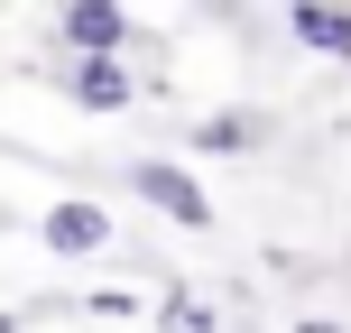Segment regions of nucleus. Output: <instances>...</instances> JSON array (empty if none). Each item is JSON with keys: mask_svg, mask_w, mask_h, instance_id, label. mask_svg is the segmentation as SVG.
<instances>
[{"mask_svg": "<svg viewBox=\"0 0 351 333\" xmlns=\"http://www.w3.org/2000/svg\"><path fill=\"white\" fill-rule=\"evenodd\" d=\"M130 194H148V204H158L167 222H185V231H213V222H222V213H213V194L194 185L185 167H167V158H139V167H130Z\"/></svg>", "mask_w": 351, "mask_h": 333, "instance_id": "1", "label": "nucleus"}, {"mask_svg": "<svg viewBox=\"0 0 351 333\" xmlns=\"http://www.w3.org/2000/svg\"><path fill=\"white\" fill-rule=\"evenodd\" d=\"M37 241H47L56 260H93V250H111V213L93 204V194H65V204L37 213Z\"/></svg>", "mask_w": 351, "mask_h": 333, "instance_id": "2", "label": "nucleus"}, {"mask_svg": "<svg viewBox=\"0 0 351 333\" xmlns=\"http://www.w3.org/2000/svg\"><path fill=\"white\" fill-rule=\"evenodd\" d=\"M65 93H74L84 111H130V102H139V74H130L121 56H74Z\"/></svg>", "mask_w": 351, "mask_h": 333, "instance_id": "3", "label": "nucleus"}, {"mask_svg": "<svg viewBox=\"0 0 351 333\" xmlns=\"http://www.w3.org/2000/svg\"><path fill=\"white\" fill-rule=\"evenodd\" d=\"M65 47L74 56H121L130 47V10L121 0H74L65 10Z\"/></svg>", "mask_w": 351, "mask_h": 333, "instance_id": "4", "label": "nucleus"}, {"mask_svg": "<svg viewBox=\"0 0 351 333\" xmlns=\"http://www.w3.org/2000/svg\"><path fill=\"white\" fill-rule=\"evenodd\" d=\"M287 28H296V47L342 56V65H351V10H333V0H296V10H287Z\"/></svg>", "mask_w": 351, "mask_h": 333, "instance_id": "5", "label": "nucleus"}, {"mask_svg": "<svg viewBox=\"0 0 351 333\" xmlns=\"http://www.w3.org/2000/svg\"><path fill=\"white\" fill-rule=\"evenodd\" d=\"M259 139H268V111H213V121H194V148L204 158H250Z\"/></svg>", "mask_w": 351, "mask_h": 333, "instance_id": "6", "label": "nucleus"}, {"mask_svg": "<svg viewBox=\"0 0 351 333\" xmlns=\"http://www.w3.org/2000/svg\"><path fill=\"white\" fill-rule=\"evenodd\" d=\"M158 324H167V333H213V306L176 287V297H158Z\"/></svg>", "mask_w": 351, "mask_h": 333, "instance_id": "7", "label": "nucleus"}, {"mask_svg": "<svg viewBox=\"0 0 351 333\" xmlns=\"http://www.w3.org/2000/svg\"><path fill=\"white\" fill-rule=\"evenodd\" d=\"M296 333H342V324H333V315H305V324H296Z\"/></svg>", "mask_w": 351, "mask_h": 333, "instance_id": "8", "label": "nucleus"}, {"mask_svg": "<svg viewBox=\"0 0 351 333\" xmlns=\"http://www.w3.org/2000/svg\"><path fill=\"white\" fill-rule=\"evenodd\" d=\"M19 324H28V315H0V333H19Z\"/></svg>", "mask_w": 351, "mask_h": 333, "instance_id": "9", "label": "nucleus"}]
</instances>
